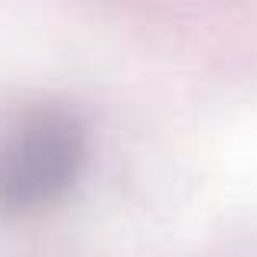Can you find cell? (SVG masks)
<instances>
[{
	"mask_svg": "<svg viewBox=\"0 0 257 257\" xmlns=\"http://www.w3.org/2000/svg\"><path fill=\"white\" fill-rule=\"evenodd\" d=\"M88 163V131L65 107L30 111L0 144V215L23 218L62 202Z\"/></svg>",
	"mask_w": 257,
	"mask_h": 257,
	"instance_id": "6da1fadb",
	"label": "cell"
}]
</instances>
